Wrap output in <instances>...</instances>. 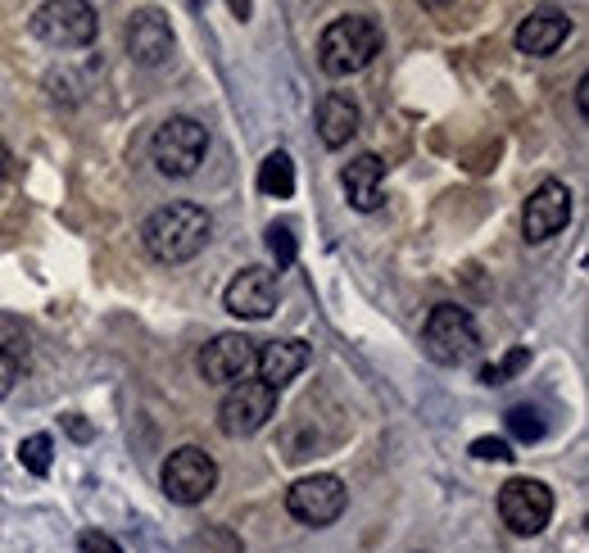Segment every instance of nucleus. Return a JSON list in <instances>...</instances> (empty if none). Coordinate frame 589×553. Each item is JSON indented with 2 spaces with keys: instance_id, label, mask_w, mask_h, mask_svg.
Here are the masks:
<instances>
[{
  "instance_id": "393cba45",
  "label": "nucleus",
  "mask_w": 589,
  "mask_h": 553,
  "mask_svg": "<svg viewBox=\"0 0 589 553\" xmlns=\"http://www.w3.org/2000/svg\"><path fill=\"white\" fill-rule=\"evenodd\" d=\"M78 553H123V544L105 531H82L78 535Z\"/></svg>"
},
{
  "instance_id": "f03ea898",
  "label": "nucleus",
  "mask_w": 589,
  "mask_h": 553,
  "mask_svg": "<svg viewBox=\"0 0 589 553\" xmlns=\"http://www.w3.org/2000/svg\"><path fill=\"white\" fill-rule=\"evenodd\" d=\"M381 55V28L372 14H345L327 23L318 41V64L327 78H354Z\"/></svg>"
},
{
  "instance_id": "f257e3e1",
  "label": "nucleus",
  "mask_w": 589,
  "mask_h": 553,
  "mask_svg": "<svg viewBox=\"0 0 589 553\" xmlns=\"http://www.w3.org/2000/svg\"><path fill=\"white\" fill-rule=\"evenodd\" d=\"M214 236V218L209 209L190 205V199H173V205L155 209L141 227V240H145V255L155 264H186L195 259L200 249L209 245Z\"/></svg>"
},
{
  "instance_id": "20e7f679",
  "label": "nucleus",
  "mask_w": 589,
  "mask_h": 553,
  "mask_svg": "<svg viewBox=\"0 0 589 553\" xmlns=\"http://www.w3.org/2000/svg\"><path fill=\"white\" fill-rule=\"evenodd\" d=\"M205 155H209V127L186 114L159 123V132L151 136V160L164 177H190L205 164Z\"/></svg>"
},
{
  "instance_id": "b1692460",
  "label": "nucleus",
  "mask_w": 589,
  "mask_h": 553,
  "mask_svg": "<svg viewBox=\"0 0 589 553\" xmlns=\"http://www.w3.org/2000/svg\"><path fill=\"white\" fill-rule=\"evenodd\" d=\"M472 459H480V463H513L517 454H513V444L504 436H480V440H472Z\"/></svg>"
},
{
  "instance_id": "4be33fe9",
  "label": "nucleus",
  "mask_w": 589,
  "mask_h": 553,
  "mask_svg": "<svg viewBox=\"0 0 589 553\" xmlns=\"http://www.w3.org/2000/svg\"><path fill=\"white\" fill-rule=\"evenodd\" d=\"M268 255L277 259V268H290V264H294L300 245H294V227H290V223H272V227H268Z\"/></svg>"
},
{
  "instance_id": "0eeeda50",
  "label": "nucleus",
  "mask_w": 589,
  "mask_h": 553,
  "mask_svg": "<svg viewBox=\"0 0 589 553\" xmlns=\"http://www.w3.org/2000/svg\"><path fill=\"white\" fill-rule=\"evenodd\" d=\"M345 504H350V490L331 472H313L286 490V513L304 526H331L340 513H345Z\"/></svg>"
},
{
  "instance_id": "9b49d317",
  "label": "nucleus",
  "mask_w": 589,
  "mask_h": 553,
  "mask_svg": "<svg viewBox=\"0 0 589 553\" xmlns=\"http://www.w3.org/2000/svg\"><path fill=\"white\" fill-rule=\"evenodd\" d=\"M255 340L240 336V331H223L200 349V377L214 386H236L255 372Z\"/></svg>"
},
{
  "instance_id": "6ab92c4d",
  "label": "nucleus",
  "mask_w": 589,
  "mask_h": 553,
  "mask_svg": "<svg viewBox=\"0 0 589 553\" xmlns=\"http://www.w3.org/2000/svg\"><path fill=\"white\" fill-rule=\"evenodd\" d=\"M259 191L272 199H290L294 195V164L286 150H272V155L259 164Z\"/></svg>"
},
{
  "instance_id": "2eb2a0df",
  "label": "nucleus",
  "mask_w": 589,
  "mask_h": 553,
  "mask_svg": "<svg viewBox=\"0 0 589 553\" xmlns=\"http://www.w3.org/2000/svg\"><path fill=\"white\" fill-rule=\"evenodd\" d=\"M313 363V349L304 340H268L259 355H255V368H259V381L268 390H281L286 381H294L304 368Z\"/></svg>"
},
{
  "instance_id": "7ed1b4c3",
  "label": "nucleus",
  "mask_w": 589,
  "mask_h": 553,
  "mask_svg": "<svg viewBox=\"0 0 589 553\" xmlns=\"http://www.w3.org/2000/svg\"><path fill=\"white\" fill-rule=\"evenodd\" d=\"M422 349L431 363H445V368H458V363H472L480 355V331L472 322L467 309L458 305H435L426 314V327H422Z\"/></svg>"
},
{
  "instance_id": "a211bd4d",
  "label": "nucleus",
  "mask_w": 589,
  "mask_h": 553,
  "mask_svg": "<svg viewBox=\"0 0 589 553\" xmlns=\"http://www.w3.org/2000/svg\"><path fill=\"white\" fill-rule=\"evenodd\" d=\"M23 363H28V336H23L14 322L0 318V399L14 390Z\"/></svg>"
},
{
  "instance_id": "f8f14e48",
  "label": "nucleus",
  "mask_w": 589,
  "mask_h": 553,
  "mask_svg": "<svg viewBox=\"0 0 589 553\" xmlns=\"http://www.w3.org/2000/svg\"><path fill=\"white\" fill-rule=\"evenodd\" d=\"M223 305L231 318L245 322H264L277 314V277L268 268H240L231 277V286L223 290Z\"/></svg>"
},
{
  "instance_id": "f3484780",
  "label": "nucleus",
  "mask_w": 589,
  "mask_h": 553,
  "mask_svg": "<svg viewBox=\"0 0 589 553\" xmlns=\"http://www.w3.org/2000/svg\"><path fill=\"white\" fill-rule=\"evenodd\" d=\"M318 136H322L327 150H340V145H350L359 136V105L345 91L322 95V105H318Z\"/></svg>"
},
{
  "instance_id": "9d476101",
  "label": "nucleus",
  "mask_w": 589,
  "mask_h": 553,
  "mask_svg": "<svg viewBox=\"0 0 589 553\" xmlns=\"http://www.w3.org/2000/svg\"><path fill=\"white\" fill-rule=\"evenodd\" d=\"M571 223V191L562 182H539L526 199V209H521V236L530 245H545L549 236H558L562 227Z\"/></svg>"
},
{
  "instance_id": "dca6fc26",
  "label": "nucleus",
  "mask_w": 589,
  "mask_h": 553,
  "mask_svg": "<svg viewBox=\"0 0 589 553\" xmlns=\"http://www.w3.org/2000/svg\"><path fill=\"white\" fill-rule=\"evenodd\" d=\"M340 186H345V199L359 214H372L381 205V186H385V164L376 155H359L340 173Z\"/></svg>"
},
{
  "instance_id": "5701e85b",
  "label": "nucleus",
  "mask_w": 589,
  "mask_h": 553,
  "mask_svg": "<svg viewBox=\"0 0 589 553\" xmlns=\"http://www.w3.org/2000/svg\"><path fill=\"white\" fill-rule=\"evenodd\" d=\"M526 368H530V349L517 345V349H508L504 363H489V368L480 372V381H485V386H504L508 377H517V372H526Z\"/></svg>"
},
{
  "instance_id": "6e6552de",
  "label": "nucleus",
  "mask_w": 589,
  "mask_h": 553,
  "mask_svg": "<svg viewBox=\"0 0 589 553\" xmlns=\"http://www.w3.org/2000/svg\"><path fill=\"white\" fill-rule=\"evenodd\" d=\"M499 518L513 535H539L554 518V490L545 481L530 477H513L499 490Z\"/></svg>"
},
{
  "instance_id": "cd10ccee",
  "label": "nucleus",
  "mask_w": 589,
  "mask_h": 553,
  "mask_svg": "<svg viewBox=\"0 0 589 553\" xmlns=\"http://www.w3.org/2000/svg\"><path fill=\"white\" fill-rule=\"evenodd\" d=\"M6 164H10V160H6V150H0V177H6Z\"/></svg>"
},
{
  "instance_id": "1a4fd4ad",
  "label": "nucleus",
  "mask_w": 589,
  "mask_h": 553,
  "mask_svg": "<svg viewBox=\"0 0 589 553\" xmlns=\"http://www.w3.org/2000/svg\"><path fill=\"white\" fill-rule=\"evenodd\" d=\"M272 413H277V390H268L264 381H236L218 404V427H223V436L240 440V436L264 431L272 422Z\"/></svg>"
},
{
  "instance_id": "39448f33",
  "label": "nucleus",
  "mask_w": 589,
  "mask_h": 553,
  "mask_svg": "<svg viewBox=\"0 0 589 553\" xmlns=\"http://www.w3.org/2000/svg\"><path fill=\"white\" fill-rule=\"evenodd\" d=\"M32 32L55 50H82L101 32V14L82 6V0H45L32 14Z\"/></svg>"
},
{
  "instance_id": "423d86ee",
  "label": "nucleus",
  "mask_w": 589,
  "mask_h": 553,
  "mask_svg": "<svg viewBox=\"0 0 589 553\" xmlns=\"http://www.w3.org/2000/svg\"><path fill=\"white\" fill-rule=\"evenodd\" d=\"M159 485H164V494L173 499V504H186V509L205 504V499L214 494V485H218V463L205 454L200 444H182L168 454Z\"/></svg>"
},
{
  "instance_id": "4468645a",
  "label": "nucleus",
  "mask_w": 589,
  "mask_h": 553,
  "mask_svg": "<svg viewBox=\"0 0 589 553\" xmlns=\"http://www.w3.org/2000/svg\"><path fill=\"white\" fill-rule=\"evenodd\" d=\"M571 37V19L562 10H530L517 32H513V45L521 50V55H535V60H545L554 55V50Z\"/></svg>"
},
{
  "instance_id": "bb28decb",
  "label": "nucleus",
  "mask_w": 589,
  "mask_h": 553,
  "mask_svg": "<svg viewBox=\"0 0 589 553\" xmlns=\"http://www.w3.org/2000/svg\"><path fill=\"white\" fill-rule=\"evenodd\" d=\"M69 431H73V436H78V440H91V427H86V422H82V418H78V413H73V418H69Z\"/></svg>"
},
{
  "instance_id": "aec40b11",
  "label": "nucleus",
  "mask_w": 589,
  "mask_h": 553,
  "mask_svg": "<svg viewBox=\"0 0 589 553\" xmlns=\"http://www.w3.org/2000/svg\"><path fill=\"white\" fill-rule=\"evenodd\" d=\"M504 422H508V436H517L521 444H535V440H545V418H539V409H530V404H513L508 413H504Z\"/></svg>"
},
{
  "instance_id": "412c9836",
  "label": "nucleus",
  "mask_w": 589,
  "mask_h": 553,
  "mask_svg": "<svg viewBox=\"0 0 589 553\" xmlns=\"http://www.w3.org/2000/svg\"><path fill=\"white\" fill-rule=\"evenodd\" d=\"M51 454H55V440L45 436V431H37V436H28V440L19 444V463H23L32 477H45V472H51Z\"/></svg>"
},
{
  "instance_id": "a878e982",
  "label": "nucleus",
  "mask_w": 589,
  "mask_h": 553,
  "mask_svg": "<svg viewBox=\"0 0 589 553\" xmlns=\"http://www.w3.org/2000/svg\"><path fill=\"white\" fill-rule=\"evenodd\" d=\"M585 105H589V78H580V82H576V110L585 114Z\"/></svg>"
},
{
  "instance_id": "ddd939ff",
  "label": "nucleus",
  "mask_w": 589,
  "mask_h": 553,
  "mask_svg": "<svg viewBox=\"0 0 589 553\" xmlns=\"http://www.w3.org/2000/svg\"><path fill=\"white\" fill-rule=\"evenodd\" d=\"M127 55L145 69H159V64L173 60V28L159 10H141L127 23Z\"/></svg>"
}]
</instances>
